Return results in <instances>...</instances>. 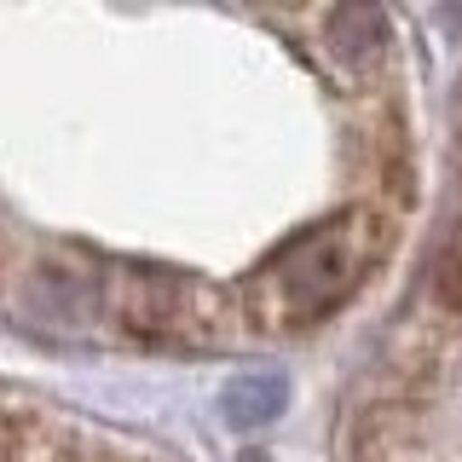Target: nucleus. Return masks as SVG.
<instances>
[{
	"instance_id": "f257e3e1",
	"label": "nucleus",
	"mask_w": 462,
	"mask_h": 462,
	"mask_svg": "<svg viewBox=\"0 0 462 462\" xmlns=\"http://www.w3.org/2000/svg\"><path fill=\"white\" fill-rule=\"evenodd\" d=\"M387 254V226L370 214H341L329 226H312L289 237L283 249L260 266L254 283V312L278 329L318 324L365 283V272Z\"/></svg>"
},
{
	"instance_id": "7ed1b4c3",
	"label": "nucleus",
	"mask_w": 462,
	"mask_h": 462,
	"mask_svg": "<svg viewBox=\"0 0 462 462\" xmlns=\"http://www.w3.org/2000/svg\"><path fill=\"white\" fill-rule=\"evenodd\" d=\"M324 23H329V52L353 69H365L387 52V18L375 6H336L324 12Z\"/></svg>"
},
{
	"instance_id": "20e7f679",
	"label": "nucleus",
	"mask_w": 462,
	"mask_h": 462,
	"mask_svg": "<svg viewBox=\"0 0 462 462\" xmlns=\"http://www.w3.org/2000/svg\"><path fill=\"white\" fill-rule=\"evenodd\" d=\"M278 404H283L278 375H237V382L226 387V416L237 428H260L266 416H278Z\"/></svg>"
},
{
	"instance_id": "39448f33",
	"label": "nucleus",
	"mask_w": 462,
	"mask_h": 462,
	"mask_svg": "<svg viewBox=\"0 0 462 462\" xmlns=\"http://www.w3.org/2000/svg\"><path fill=\"white\" fill-rule=\"evenodd\" d=\"M433 289H439V300H445L451 312H462V243L439 260V272H433Z\"/></svg>"
},
{
	"instance_id": "f03ea898",
	"label": "nucleus",
	"mask_w": 462,
	"mask_h": 462,
	"mask_svg": "<svg viewBox=\"0 0 462 462\" xmlns=\"http://www.w3.org/2000/svg\"><path fill=\"white\" fill-rule=\"evenodd\" d=\"M105 318L151 346H214L220 341V300L202 283L156 266H122L105 272Z\"/></svg>"
},
{
	"instance_id": "423d86ee",
	"label": "nucleus",
	"mask_w": 462,
	"mask_h": 462,
	"mask_svg": "<svg viewBox=\"0 0 462 462\" xmlns=\"http://www.w3.org/2000/svg\"><path fill=\"white\" fill-rule=\"evenodd\" d=\"M243 462H260V457H243Z\"/></svg>"
}]
</instances>
